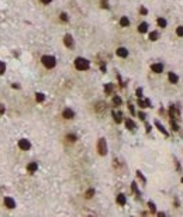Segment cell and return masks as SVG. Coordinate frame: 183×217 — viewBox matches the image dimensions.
<instances>
[{"label":"cell","mask_w":183,"mask_h":217,"mask_svg":"<svg viewBox=\"0 0 183 217\" xmlns=\"http://www.w3.org/2000/svg\"><path fill=\"white\" fill-rule=\"evenodd\" d=\"M73 64H75V68L78 71H88L89 68H90V62H89L86 58H82V56H78L73 61Z\"/></svg>","instance_id":"cell-1"},{"label":"cell","mask_w":183,"mask_h":217,"mask_svg":"<svg viewBox=\"0 0 183 217\" xmlns=\"http://www.w3.org/2000/svg\"><path fill=\"white\" fill-rule=\"evenodd\" d=\"M41 64L44 65L47 69H52V68H55L56 59H55V56H52V55H42L41 56Z\"/></svg>","instance_id":"cell-2"},{"label":"cell","mask_w":183,"mask_h":217,"mask_svg":"<svg viewBox=\"0 0 183 217\" xmlns=\"http://www.w3.org/2000/svg\"><path fill=\"white\" fill-rule=\"evenodd\" d=\"M97 152L102 157H104L107 154V143L104 138H99V141H97Z\"/></svg>","instance_id":"cell-3"},{"label":"cell","mask_w":183,"mask_h":217,"mask_svg":"<svg viewBox=\"0 0 183 217\" xmlns=\"http://www.w3.org/2000/svg\"><path fill=\"white\" fill-rule=\"evenodd\" d=\"M64 44H65V47L69 49H72L75 47V40H73V37H72L71 34H65L64 35Z\"/></svg>","instance_id":"cell-4"},{"label":"cell","mask_w":183,"mask_h":217,"mask_svg":"<svg viewBox=\"0 0 183 217\" xmlns=\"http://www.w3.org/2000/svg\"><path fill=\"white\" fill-rule=\"evenodd\" d=\"M18 148L23 150V151H28V150L31 148V143H30L28 140H25V138H21V140L18 141Z\"/></svg>","instance_id":"cell-5"},{"label":"cell","mask_w":183,"mask_h":217,"mask_svg":"<svg viewBox=\"0 0 183 217\" xmlns=\"http://www.w3.org/2000/svg\"><path fill=\"white\" fill-rule=\"evenodd\" d=\"M3 202H4V206H6L7 209H14V207H16V200H14L13 197H10V196H6Z\"/></svg>","instance_id":"cell-6"},{"label":"cell","mask_w":183,"mask_h":217,"mask_svg":"<svg viewBox=\"0 0 183 217\" xmlns=\"http://www.w3.org/2000/svg\"><path fill=\"white\" fill-rule=\"evenodd\" d=\"M148 31H149V24L147 21H142V23L138 24V32L140 34H147Z\"/></svg>","instance_id":"cell-7"},{"label":"cell","mask_w":183,"mask_h":217,"mask_svg":"<svg viewBox=\"0 0 183 217\" xmlns=\"http://www.w3.org/2000/svg\"><path fill=\"white\" fill-rule=\"evenodd\" d=\"M151 71L154 73H162V72H163V64H161V62L152 64L151 65Z\"/></svg>","instance_id":"cell-8"},{"label":"cell","mask_w":183,"mask_h":217,"mask_svg":"<svg viewBox=\"0 0 183 217\" xmlns=\"http://www.w3.org/2000/svg\"><path fill=\"white\" fill-rule=\"evenodd\" d=\"M116 55L120 56V58H127L128 56V49L126 47H118L116 49Z\"/></svg>","instance_id":"cell-9"},{"label":"cell","mask_w":183,"mask_h":217,"mask_svg":"<svg viewBox=\"0 0 183 217\" xmlns=\"http://www.w3.org/2000/svg\"><path fill=\"white\" fill-rule=\"evenodd\" d=\"M62 117H64V119H66V120H71V119H73V117H75V112H73L72 109H69V107H68V109H65L64 112H62Z\"/></svg>","instance_id":"cell-10"},{"label":"cell","mask_w":183,"mask_h":217,"mask_svg":"<svg viewBox=\"0 0 183 217\" xmlns=\"http://www.w3.org/2000/svg\"><path fill=\"white\" fill-rule=\"evenodd\" d=\"M168 81H169V83H172V85H176L179 82V76L175 72H168Z\"/></svg>","instance_id":"cell-11"},{"label":"cell","mask_w":183,"mask_h":217,"mask_svg":"<svg viewBox=\"0 0 183 217\" xmlns=\"http://www.w3.org/2000/svg\"><path fill=\"white\" fill-rule=\"evenodd\" d=\"M138 106L141 109H147V107H151V100L149 99H138Z\"/></svg>","instance_id":"cell-12"},{"label":"cell","mask_w":183,"mask_h":217,"mask_svg":"<svg viewBox=\"0 0 183 217\" xmlns=\"http://www.w3.org/2000/svg\"><path fill=\"white\" fill-rule=\"evenodd\" d=\"M169 116H170L172 120H175L176 117H179V110L176 109V106L172 105L170 107H169Z\"/></svg>","instance_id":"cell-13"},{"label":"cell","mask_w":183,"mask_h":217,"mask_svg":"<svg viewBox=\"0 0 183 217\" xmlns=\"http://www.w3.org/2000/svg\"><path fill=\"white\" fill-rule=\"evenodd\" d=\"M156 24H158L159 28H166L168 27L166 18H165V17H158V18H156Z\"/></svg>","instance_id":"cell-14"},{"label":"cell","mask_w":183,"mask_h":217,"mask_svg":"<svg viewBox=\"0 0 183 217\" xmlns=\"http://www.w3.org/2000/svg\"><path fill=\"white\" fill-rule=\"evenodd\" d=\"M116 202L118 203L120 206H126V203H127V197H126V195H123V193L117 195V199H116Z\"/></svg>","instance_id":"cell-15"},{"label":"cell","mask_w":183,"mask_h":217,"mask_svg":"<svg viewBox=\"0 0 183 217\" xmlns=\"http://www.w3.org/2000/svg\"><path fill=\"white\" fill-rule=\"evenodd\" d=\"M37 169H38V164H37V162H30V164L27 165V171H28L30 173H35Z\"/></svg>","instance_id":"cell-16"},{"label":"cell","mask_w":183,"mask_h":217,"mask_svg":"<svg viewBox=\"0 0 183 217\" xmlns=\"http://www.w3.org/2000/svg\"><path fill=\"white\" fill-rule=\"evenodd\" d=\"M113 117H114V121L120 124L121 121H123V113L121 112H113Z\"/></svg>","instance_id":"cell-17"},{"label":"cell","mask_w":183,"mask_h":217,"mask_svg":"<svg viewBox=\"0 0 183 217\" xmlns=\"http://www.w3.org/2000/svg\"><path fill=\"white\" fill-rule=\"evenodd\" d=\"M130 25V18H128L127 16H123L121 18H120V27H128Z\"/></svg>","instance_id":"cell-18"},{"label":"cell","mask_w":183,"mask_h":217,"mask_svg":"<svg viewBox=\"0 0 183 217\" xmlns=\"http://www.w3.org/2000/svg\"><path fill=\"white\" fill-rule=\"evenodd\" d=\"M148 38H149V41H158L159 40V32L158 31H151L149 34H148Z\"/></svg>","instance_id":"cell-19"},{"label":"cell","mask_w":183,"mask_h":217,"mask_svg":"<svg viewBox=\"0 0 183 217\" xmlns=\"http://www.w3.org/2000/svg\"><path fill=\"white\" fill-rule=\"evenodd\" d=\"M126 127H127L128 130H133V131H134V130L137 129L135 123H134V121L131 120V119H127V120H126Z\"/></svg>","instance_id":"cell-20"},{"label":"cell","mask_w":183,"mask_h":217,"mask_svg":"<svg viewBox=\"0 0 183 217\" xmlns=\"http://www.w3.org/2000/svg\"><path fill=\"white\" fill-rule=\"evenodd\" d=\"M155 126H156V127H158V130H159L161 133H162V134H165V136H169V134H168V131H166V129H165V127H163V126H162V124H161L159 121L158 120H155Z\"/></svg>","instance_id":"cell-21"},{"label":"cell","mask_w":183,"mask_h":217,"mask_svg":"<svg viewBox=\"0 0 183 217\" xmlns=\"http://www.w3.org/2000/svg\"><path fill=\"white\" fill-rule=\"evenodd\" d=\"M113 89H114L113 83H107V85L104 86V92H106L107 95H111V93H113Z\"/></svg>","instance_id":"cell-22"},{"label":"cell","mask_w":183,"mask_h":217,"mask_svg":"<svg viewBox=\"0 0 183 217\" xmlns=\"http://www.w3.org/2000/svg\"><path fill=\"white\" fill-rule=\"evenodd\" d=\"M176 35L179 38H183V25H177L176 27Z\"/></svg>","instance_id":"cell-23"},{"label":"cell","mask_w":183,"mask_h":217,"mask_svg":"<svg viewBox=\"0 0 183 217\" xmlns=\"http://www.w3.org/2000/svg\"><path fill=\"white\" fill-rule=\"evenodd\" d=\"M59 18H61V21H64V23H68V21H69L68 13H61V14H59Z\"/></svg>","instance_id":"cell-24"},{"label":"cell","mask_w":183,"mask_h":217,"mask_svg":"<svg viewBox=\"0 0 183 217\" xmlns=\"http://www.w3.org/2000/svg\"><path fill=\"white\" fill-rule=\"evenodd\" d=\"M35 99H37L38 103H41V102L45 100V95H44V93H35Z\"/></svg>","instance_id":"cell-25"},{"label":"cell","mask_w":183,"mask_h":217,"mask_svg":"<svg viewBox=\"0 0 183 217\" xmlns=\"http://www.w3.org/2000/svg\"><path fill=\"white\" fill-rule=\"evenodd\" d=\"M121 103H123V100H121V97H120V96H114V97H113V105L121 106Z\"/></svg>","instance_id":"cell-26"},{"label":"cell","mask_w":183,"mask_h":217,"mask_svg":"<svg viewBox=\"0 0 183 217\" xmlns=\"http://www.w3.org/2000/svg\"><path fill=\"white\" fill-rule=\"evenodd\" d=\"M66 140H68L69 143H75V141L78 140V137L75 136V134H66Z\"/></svg>","instance_id":"cell-27"},{"label":"cell","mask_w":183,"mask_h":217,"mask_svg":"<svg viewBox=\"0 0 183 217\" xmlns=\"http://www.w3.org/2000/svg\"><path fill=\"white\" fill-rule=\"evenodd\" d=\"M93 195H95V189H89L88 192L85 193V197H86V199H92Z\"/></svg>","instance_id":"cell-28"},{"label":"cell","mask_w":183,"mask_h":217,"mask_svg":"<svg viewBox=\"0 0 183 217\" xmlns=\"http://www.w3.org/2000/svg\"><path fill=\"white\" fill-rule=\"evenodd\" d=\"M4 72H6V64L3 61H0V75H3Z\"/></svg>","instance_id":"cell-29"},{"label":"cell","mask_w":183,"mask_h":217,"mask_svg":"<svg viewBox=\"0 0 183 217\" xmlns=\"http://www.w3.org/2000/svg\"><path fill=\"white\" fill-rule=\"evenodd\" d=\"M140 14H142V16H147V14H148V8L144 7V6H141V7H140Z\"/></svg>","instance_id":"cell-30"},{"label":"cell","mask_w":183,"mask_h":217,"mask_svg":"<svg viewBox=\"0 0 183 217\" xmlns=\"http://www.w3.org/2000/svg\"><path fill=\"white\" fill-rule=\"evenodd\" d=\"M148 206H149V210H151L152 213H155V210H156V206H155V203H154V202H148Z\"/></svg>","instance_id":"cell-31"},{"label":"cell","mask_w":183,"mask_h":217,"mask_svg":"<svg viewBox=\"0 0 183 217\" xmlns=\"http://www.w3.org/2000/svg\"><path fill=\"white\" fill-rule=\"evenodd\" d=\"M131 189L140 196V190H138V188H137V182H133V183H131Z\"/></svg>","instance_id":"cell-32"},{"label":"cell","mask_w":183,"mask_h":217,"mask_svg":"<svg viewBox=\"0 0 183 217\" xmlns=\"http://www.w3.org/2000/svg\"><path fill=\"white\" fill-rule=\"evenodd\" d=\"M137 175H138V178H140V179L142 180V183H147V179L144 178V175L141 173V172H140V171H137Z\"/></svg>","instance_id":"cell-33"},{"label":"cell","mask_w":183,"mask_h":217,"mask_svg":"<svg viewBox=\"0 0 183 217\" xmlns=\"http://www.w3.org/2000/svg\"><path fill=\"white\" fill-rule=\"evenodd\" d=\"M170 126H172V130H173V131H179V126L175 124V121H173V120L170 121Z\"/></svg>","instance_id":"cell-34"},{"label":"cell","mask_w":183,"mask_h":217,"mask_svg":"<svg viewBox=\"0 0 183 217\" xmlns=\"http://www.w3.org/2000/svg\"><path fill=\"white\" fill-rule=\"evenodd\" d=\"M137 96H138V99H140V97H142V88L137 89Z\"/></svg>","instance_id":"cell-35"},{"label":"cell","mask_w":183,"mask_h":217,"mask_svg":"<svg viewBox=\"0 0 183 217\" xmlns=\"http://www.w3.org/2000/svg\"><path fill=\"white\" fill-rule=\"evenodd\" d=\"M175 166H176V169H177L179 172L182 171V168H180V164H179V161H177V159H175Z\"/></svg>","instance_id":"cell-36"},{"label":"cell","mask_w":183,"mask_h":217,"mask_svg":"<svg viewBox=\"0 0 183 217\" xmlns=\"http://www.w3.org/2000/svg\"><path fill=\"white\" fill-rule=\"evenodd\" d=\"M128 109H130V112H131V114H135V110H134V106L131 105V103L128 105Z\"/></svg>","instance_id":"cell-37"},{"label":"cell","mask_w":183,"mask_h":217,"mask_svg":"<svg viewBox=\"0 0 183 217\" xmlns=\"http://www.w3.org/2000/svg\"><path fill=\"white\" fill-rule=\"evenodd\" d=\"M138 116H140V119H141V120H145V117H147V116H145V113H142V112L138 113Z\"/></svg>","instance_id":"cell-38"},{"label":"cell","mask_w":183,"mask_h":217,"mask_svg":"<svg viewBox=\"0 0 183 217\" xmlns=\"http://www.w3.org/2000/svg\"><path fill=\"white\" fill-rule=\"evenodd\" d=\"M4 112H6V107L3 105H0V114H4Z\"/></svg>","instance_id":"cell-39"},{"label":"cell","mask_w":183,"mask_h":217,"mask_svg":"<svg viewBox=\"0 0 183 217\" xmlns=\"http://www.w3.org/2000/svg\"><path fill=\"white\" fill-rule=\"evenodd\" d=\"M42 4H49V3H52V0H40Z\"/></svg>","instance_id":"cell-40"},{"label":"cell","mask_w":183,"mask_h":217,"mask_svg":"<svg viewBox=\"0 0 183 217\" xmlns=\"http://www.w3.org/2000/svg\"><path fill=\"white\" fill-rule=\"evenodd\" d=\"M151 131V126L149 124H147V133H149Z\"/></svg>","instance_id":"cell-41"},{"label":"cell","mask_w":183,"mask_h":217,"mask_svg":"<svg viewBox=\"0 0 183 217\" xmlns=\"http://www.w3.org/2000/svg\"><path fill=\"white\" fill-rule=\"evenodd\" d=\"M158 216H161V217H163V216H166V213H163V211H161V213H158Z\"/></svg>","instance_id":"cell-42"}]
</instances>
